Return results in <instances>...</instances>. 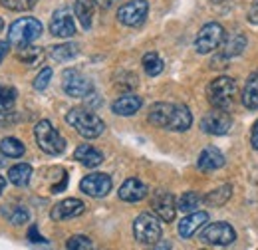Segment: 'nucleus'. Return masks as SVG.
Returning a JSON list of instances; mask_svg holds the SVG:
<instances>
[{
    "label": "nucleus",
    "mask_w": 258,
    "mask_h": 250,
    "mask_svg": "<svg viewBox=\"0 0 258 250\" xmlns=\"http://www.w3.org/2000/svg\"><path fill=\"white\" fill-rule=\"evenodd\" d=\"M147 119L155 127H161L167 131H179V133L187 131L193 125L191 109L183 103H165V101L153 103Z\"/></svg>",
    "instance_id": "f257e3e1"
},
{
    "label": "nucleus",
    "mask_w": 258,
    "mask_h": 250,
    "mask_svg": "<svg viewBox=\"0 0 258 250\" xmlns=\"http://www.w3.org/2000/svg\"><path fill=\"white\" fill-rule=\"evenodd\" d=\"M66 123L72 125L86 139H97L105 131V123L97 117L96 113H92V111H88L84 107L70 109L68 115H66Z\"/></svg>",
    "instance_id": "f03ea898"
},
{
    "label": "nucleus",
    "mask_w": 258,
    "mask_h": 250,
    "mask_svg": "<svg viewBox=\"0 0 258 250\" xmlns=\"http://www.w3.org/2000/svg\"><path fill=\"white\" fill-rule=\"evenodd\" d=\"M34 139H36L38 147L48 155H62L66 151V139L48 119H42L36 123Z\"/></svg>",
    "instance_id": "7ed1b4c3"
},
{
    "label": "nucleus",
    "mask_w": 258,
    "mask_h": 250,
    "mask_svg": "<svg viewBox=\"0 0 258 250\" xmlns=\"http://www.w3.org/2000/svg\"><path fill=\"white\" fill-rule=\"evenodd\" d=\"M163 234L161 219L155 213H141L133 220V236L145 246H155Z\"/></svg>",
    "instance_id": "20e7f679"
},
{
    "label": "nucleus",
    "mask_w": 258,
    "mask_h": 250,
    "mask_svg": "<svg viewBox=\"0 0 258 250\" xmlns=\"http://www.w3.org/2000/svg\"><path fill=\"white\" fill-rule=\"evenodd\" d=\"M234 95H236V82H234V78L221 76V78L213 80L207 86V99L217 109H228L232 105V101H234Z\"/></svg>",
    "instance_id": "39448f33"
},
{
    "label": "nucleus",
    "mask_w": 258,
    "mask_h": 250,
    "mask_svg": "<svg viewBox=\"0 0 258 250\" xmlns=\"http://www.w3.org/2000/svg\"><path fill=\"white\" fill-rule=\"evenodd\" d=\"M42 22L36 20L32 16H26V18H18L16 22H12V26L8 28V42L12 46H28L32 44L36 38L42 36Z\"/></svg>",
    "instance_id": "423d86ee"
},
{
    "label": "nucleus",
    "mask_w": 258,
    "mask_h": 250,
    "mask_svg": "<svg viewBox=\"0 0 258 250\" xmlns=\"http://www.w3.org/2000/svg\"><path fill=\"white\" fill-rule=\"evenodd\" d=\"M225 28L219 24V22H209V24H205L199 34H197V38H195V50L199 52V54H211V52H215L217 48H221L223 44H225Z\"/></svg>",
    "instance_id": "0eeeda50"
},
{
    "label": "nucleus",
    "mask_w": 258,
    "mask_h": 250,
    "mask_svg": "<svg viewBox=\"0 0 258 250\" xmlns=\"http://www.w3.org/2000/svg\"><path fill=\"white\" fill-rule=\"evenodd\" d=\"M236 240V232L228 222L205 224L201 230V242L209 246H230Z\"/></svg>",
    "instance_id": "6e6552de"
},
{
    "label": "nucleus",
    "mask_w": 258,
    "mask_h": 250,
    "mask_svg": "<svg viewBox=\"0 0 258 250\" xmlns=\"http://www.w3.org/2000/svg\"><path fill=\"white\" fill-rule=\"evenodd\" d=\"M147 12H149L147 0H129V2L119 6V10H117V20H119L123 26L135 28V26H141V24H143V20L147 18Z\"/></svg>",
    "instance_id": "1a4fd4ad"
},
{
    "label": "nucleus",
    "mask_w": 258,
    "mask_h": 250,
    "mask_svg": "<svg viewBox=\"0 0 258 250\" xmlns=\"http://www.w3.org/2000/svg\"><path fill=\"white\" fill-rule=\"evenodd\" d=\"M62 88L70 97H86L94 92L92 82L78 70H66L62 74Z\"/></svg>",
    "instance_id": "9d476101"
},
{
    "label": "nucleus",
    "mask_w": 258,
    "mask_h": 250,
    "mask_svg": "<svg viewBox=\"0 0 258 250\" xmlns=\"http://www.w3.org/2000/svg\"><path fill=\"white\" fill-rule=\"evenodd\" d=\"M232 125V117L228 115L226 109H213L201 119V129L209 135H225Z\"/></svg>",
    "instance_id": "9b49d317"
},
{
    "label": "nucleus",
    "mask_w": 258,
    "mask_h": 250,
    "mask_svg": "<svg viewBox=\"0 0 258 250\" xmlns=\"http://www.w3.org/2000/svg\"><path fill=\"white\" fill-rule=\"evenodd\" d=\"M80 189L94 197V199H103L109 191H111V177L105 175V173H92V175H86L80 183Z\"/></svg>",
    "instance_id": "f8f14e48"
},
{
    "label": "nucleus",
    "mask_w": 258,
    "mask_h": 250,
    "mask_svg": "<svg viewBox=\"0 0 258 250\" xmlns=\"http://www.w3.org/2000/svg\"><path fill=\"white\" fill-rule=\"evenodd\" d=\"M151 209L163 222H171L177 215V201H175V197L171 193L157 191L153 195V199H151Z\"/></svg>",
    "instance_id": "ddd939ff"
},
{
    "label": "nucleus",
    "mask_w": 258,
    "mask_h": 250,
    "mask_svg": "<svg viewBox=\"0 0 258 250\" xmlns=\"http://www.w3.org/2000/svg\"><path fill=\"white\" fill-rule=\"evenodd\" d=\"M50 32L56 38H72L76 34V20L68 8H60L54 12L50 22Z\"/></svg>",
    "instance_id": "4468645a"
},
{
    "label": "nucleus",
    "mask_w": 258,
    "mask_h": 250,
    "mask_svg": "<svg viewBox=\"0 0 258 250\" xmlns=\"http://www.w3.org/2000/svg\"><path fill=\"white\" fill-rule=\"evenodd\" d=\"M84 211H86V205L80 199H64L52 209L50 217L52 220H70L84 215Z\"/></svg>",
    "instance_id": "2eb2a0df"
},
{
    "label": "nucleus",
    "mask_w": 258,
    "mask_h": 250,
    "mask_svg": "<svg viewBox=\"0 0 258 250\" xmlns=\"http://www.w3.org/2000/svg\"><path fill=\"white\" fill-rule=\"evenodd\" d=\"M119 199L121 201H125V203H139V201H143L147 195H149V189L147 185L141 181V179H137V177H131L127 179L121 187H119Z\"/></svg>",
    "instance_id": "dca6fc26"
},
{
    "label": "nucleus",
    "mask_w": 258,
    "mask_h": 250,
    "mask_svg": "<svg viewBox=\"0 0 258 250\" xmlns=\"http://www.w3.org/2000/svg\"><path fill=\"white\" fill-rule=\"evenodd\" d=\"M207 220H209V215L205 211H193V213H189L185 219L179 222V228H177L179 230V236L191 238L193 234H197L201 230V226L207 224Z\"/></svg>",
    "instance_id": "f3484780"
},
{
    "label": "nucleus",
    "mask_w": 258,
    "mask_h": 250,
    "mask_svg": "<svg viewBox=\"0 0 258 250\" xmlns=\"http://www.w3.org/2000/svg\"><path fill=\"white\" fill-rule=\"evenodd\" d=\"M141 105H143V99H141L139 95L123 94V95H119V97L113 101L111 109H113V113H115V115H121V117H131L133 113H137V111L141 109Z\"/></svg>",
    "instance_id": "a211bd4d"
},
{
    "label": "nucleus",
    "mask_w": 258,
    "mask_h": 250,
    "mask_svg": "<svg viewBox=\"0 0 258 250\" xmlns=\"http://www.w3.org/2000/svg\"><path fill=\"white\" fill-rule=\"evenodd\" d=\"M197 167L201 171H217V169L225 167V155L217 147H205L199 155Z\"/></svg>",
    "instance_id": "6ab92c4d"
},
{
    "label": "nucleus",
    "mask_w": 258,
    "mask_h": 250,
    "mask_svg": "<svg viewBox=\"0 0 258 250\" xmlns=\"http://www.w3.org/2000/svg\"><path fill=\"white\" fill-rule=\"evenodd\" d=\"M74 159H76L78 163H82V165L94 169V167L103 163V153H101L99 149H96V147H92V145H80V147L74 151Z\"/></svg>",
    "instance_id": "aec40b11"
},
{
    "label": "nucleus",
    "mask_w": 258,
    "mask_h": 250,
    "mask_svg": "<svg viewBox=\"0 0 258 250\" xmlns=\"http://www.w3.org/2000/svg\"><path fill=\"white\" fill-rule=\"evenodd\" d=\"M0 211H2V215L6 217V220H8L10 224H14V226H22V224H26L28 219H30L28 209H26V207H22V205H18V203L4 205Z\"/></svg>",
    "instance_id": "412c9836"
},
{
    "label": "nucleus",
    "mask_w": 258,
    "mask_h": 250,
    "mask_svg": "<svg viewBox=\"0 0 258 250\" xmlns=\"http://www.w3.org/2000/svg\"><path fill=\"white\" fill-rule=\"evenodd\" d=\"M242 105L248 109H258V72H252L242 90Z\"/></svg>",
    "instance_id": "4be33fe9"
},
{
    "label": "nucleus",
    "mask_w": 258,
    "mask_h": 250,
    "mask_svg": "<svg viewBox=\"0 0 258 250\" xmlns=\"http://www.w3.org/2000/svg\"><path fill=\"white\" fill-rule=\"evenodd\" d=\"M94 4H96V2H92V0H76V4H74V14H76V18L80 20V24H82L86 30L92 28Z\"/></svg>",
    "instance_id": "5701e85b"
},
{
    "label": "nucleus",
    "mask_w": 258,
    "mask_h": 250,
    "mask_svg": "<svg viewBox=\"0 0 258 250\" xmlns=\"http://www.w3.org/2000/svg\"><path fill=\"white\" fill-rule=\"evenodd\" d=\"M30 177H32V167L28 163H18L8 171V181L16 187H26L30 183Z\"/></svg>",
    "instance_id": "b1692460"
},
{
    "label": "nucleus",
    "mask_w": 258,
    "mask_h": 250,
    "mask_svg": "<svg viewBox=\"0 0 258 250\" xmlns=\"http://www.w3.org/2000/svg\"><path fill=\"white\" fill-rule=\"evenodd\" d=\"M244 48H246V38H244V34H234V36H230L225 42V48H223L221 54H223L225 60H228V58H234V56L242 54Z\"/></svg>",
    "instance_id": "393cba45"
},
{
    "label": "nucleus",
    "mask_w": 258,
    "mask_h": 250,
    "mask_svg": "<svg viewBox=\"0 0 258 250\" xmlns=\"http://www.w3.org/2000/svg\"><path fill=\"white\" fill-rule=\"evenodd\" d=\"M26 147L22 141H18L16 137H4L0 141V153L4 157H10V159H18V157L24 155Z\"/></svg>",
    "instance_id": "a878e982"
},
{
    "label": "nucleus",
    "mask_w": 258,
    "mask_h": 250,
    "mask_svg": "<svg viewBox=\"0 0 258 250\" xmlns=\"http://www.w3.org/2000/svg\"><path fill=\"white\" fill-rule=\"evenodd\" d=\"M201 203H203V197H201L199 193H193V191L183 193V195L179 197V201H177V211L189 215V213H193V211L199 209Z\"/></svg>",
    "instance_id": "bb28decb"
},
{
    "label": "nucleus",
    "mask_w": 258,
    "mask_h": 250,
    "mask_svg": "<svg viewBox=\"0 0 258 250\" xmlns=\"http://www.w3.org/2000/svg\"><path fill=\"white\" fill-rule=\"evenodd\" d=\"M141 64H143V70H145L147 76H159L163 72V68H165V62H163L161 56L157 52H147L143 56Z\"/></svg>",
    "instance_id": "cd10ccee"
},
{
    "label": "nucleus",
    "mask_w": 258,
    "mask_h": 250,
    "mask_svg": "<svg viewBox=\"0 0 258 250\" xmlns=\"http://www.w3.org/2000/svg\"><path fill=\"white\" fill-rule=\"evenodd\" d=\"M230 195H232V187L230 185H223V187H219L217 191H211L205 197V203L211 205V207H223L226 201L230 199Z\"/></svg>",
    "instance_id": "c85d7f7f"
},
{
    "label": "nucleus",
    "mask_w": 258,
    "mask_h": 250,
    "mask_svg": "<svg viewBox=\"0 0 258 250\" xmlns=\"http://www.w3.org/2000/svg\"><path fill=\"white\" fill-rule=\"evenodd\" d=\"M50 56L56 60V62H68L72 58L78 56V46L76 44H60V46H54L50 50Z\"/></svg>",
    "instance_id": "c756f323"
},
{
    "label": "nucleus",
    "mask_w": 258,
    "mask_h": 250,
    "mask_svg": "<svg viewBox=\"0 0 258 250\" xmlns=\"http://www.w3.org/2000/svg\"><path fill=\"white\" fill-rule=\"evenodd\" d=\"M16 90L14 88H10V86H0V113H6V111H10L12 107H14V103H16Z\"/></svg>",
    "instance_id": "7c9ffc66"
},
{
    "label": "nucleus",
    "mask_w": 258,
    "mask_h": 250,
    "mask_svg": "<svg viewBox=\"0 0 258 250\" xmlns=\"http://www.w3.org/2000/svg\"><path fill=\"white\" fill-rule=\"evenodd\" d=\"M42 56H44L42 50L36 48V46H30V44L28 46H22L18 50V60H22L24 64H36Z\"/></svg>",
    "instance_id": "2f4dec72"
},
{
    "label": "nucleus",
    "mask_w": 258,
    "mask_h": 250,
    "mask_svg": "<svg viewBox=\"0 0 258 250\" xmlns=\"http://www.w3.org/2000/svg\"><path fill=\"white\" fill-rule=\"evenodd\" d=\"M38 0H0V4L12 12H26L32 10Z\"/></svg>",
    "instance_id": "473e14b6"
},
{
    "label": "nucleus",
    "mask_w": 258,
    "mask_h": 250,
    "mask_svg": "<svg viewBox=\"0 0 258 250\" xmlns=\"http://www.w3.org/2000/svg\"><path fill=\"white\" fill-rule=\"evenodd\" d=\"M66 248L68 250H90L94 248V242L88 238V236H72V238H68V242H66Z\"/></svg>",
    "instance_id": "72a5a7b5"
},
{
    "label": "nucleus",
    "mask_w": 258,
    "mask_h": 250,
    "mask_svg": "<svg viewBox=\"0 0 258 250\" xmlns=\"http://www.w3.org/2000/svg\"><path fill=\"white\" fill-rule=\"evenodd\" d=\"M50 80H52V68H42V72L34 80V90H38V92L46 90L48 84H50Z\"/></svg>",
    "instance_id": "f704fd0d"
},
{
    "label": "nucleus",
    "mask_w": 258,
    "mask_h": 250,
    "mask_svg": "<svg viewBox=\"0 0 258 250\" xmlns=\"http://www.w3.org/2000/svg\"><path fill=\"white\" fill-rule=\"evenodd\" d=\"M28 240L34 242V244H46V238L40 236L38 226H30V228H28Z\"/></svg>",
    "instance_id": "c9c22d12"
},
{
    "label": "nucleus",
    "mask_w": 258,
    "mask_h": 250,
    "mask_svg": "<svg viewBox=\"0 0 258 250\" xmlns=\"http://www.w3.org/2000/svg\"><path fill=\"white\" fill-rule=\"evenodd\" d=\"M248 20H250L252 24H256V26H258V0H254V2L250 4V10H248Z\"/></svg>",
    "instance_id": "e433bc0d"
},
{
    "label": "nucleus",
    "mask_w": 258,
    "mask_h": 250,
    "mask_svg": "<svg viewBox=\"0 0 258 250\" xmlns=\"http://www.w3.org/2000/svg\"><path fill=\"white\" fill-rule=\"evenodd\" d=\"M250 143H252V147L258 151V119L254 121V125H252V131H250Z\"/></svg>",
    "instance_id": "4c0bfd02"
},
{
    "label": "nucleus",
    "mask_w": 258,
    "mask_h": 250,
    "mask_svg": "<svg viewBox=\"0 0 258 250\" xmlns=\"http://www.w3.org/2000/svg\"><path fill=\"white\" fill-rule=\"evenodd\" d=\"M94 2H96L97 8H101V10H109L117 0H94Z\"/></svg>",
    "instance_id": "58836bf2"
},
{
    "label": "nucleus",
    "mask_w": 258,
    "mask_h": 250,
    "mask_svg": "<svg viewBox=\"0 0 258 250\" xmlns=\"http://www.w3.org/2000/svg\"><path fill=\"white\" fill-rule=\"evenodd\" d=\"M8 48H10V42H0V64H2V60L6 58Z\"/></svg>",
    "instance_id": "ea45409f"
},
{
    "label": "nucleus",
    "mask_w": 258,
    "mask_h": 250,
    "mask_svg": "<svg viewBox=\"0 0 258 250\" xmlns=\"http://www.w3.org/2000/svg\"><path fill=\"white\" fill-rule=\"evenodd\" d=\"M4 187H6V179H4V177H0V195H2Z\"/></svg>",
    "instance_id": "a19ab883"
},
{
    "label": "nucleus",
    "mask_w": 258,
    "mask_h": 250,
    "mask_svg": "<svg viewBox=\"0 0 258 250\" xmlns=\"http://www.w3.org/2000/svg\"><path fill=\"white\" fill-rule=\"evenodd\" d=\"M4 30V20H2V18H0V32Z\"/></svg>",
    "instance_id": "79ce46f5"
},
{
    "label": "nucleus",
    "mask_w": 258,
    "mask_h": 250,
    "mask_svg": "<svg viewBox=\"0 0 258 250\" xmlns=\"http://www.w3.org/2000/svg\"><path fill=\"white\" fill-rule=\"evenodd\" d=\"M213 2H223V0H213Z\"/></svg>",
    "instance_id": "37998d69"
}]
</instances>
